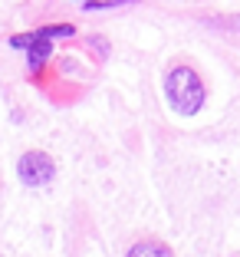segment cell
<instances>
[{
  "label": "cell",
  "mask_w": 240,
  "mask_h": 257,
  "mask_svg": "<svg viewBox=\"0 0 240 257\" xmlns=\"http://www.w3.org/2000/svg\"><path fill=\"white\" fill-rule=\"evenodd\" d=\"M165 92H168V102L184 115L197 112L204 106V83L191 66H174L165 79Z\"/></svg>",
  "instance_id": "cell-1"
},
{
  "label": "cell",
  "mask_w": 240,
  "mask_h": 257,
  "mask_svg": "<svg viewBox=\"0 0 240 257\" xmlns=\"http://www.w3.org/2000/svg\"><path fill=\"white\" fill-rule=\"evenodd\" d=\"M17 175H20L23 185H30V188H43V185L53 182V175H56V165L46 152H23L20 162H17Z\"/></svg>",
  "instance_id": "cell-2"
},
{
  "label": "cell",
  "mask_w": 240,
  "mask_h": 257,
  "mask_svg": "<svg viewBox=\"0 0 240 257\" xmlns=\"http://www.w3.org/2000/svg\"><path fill=\"white\" fill-rule=\"evenodd\" d=\"M125 257H174V250L165 241H158V237H142V241H135L128 247Z\"/></svg>",
  "instance_id": "cell-3"
}]
</instances>
